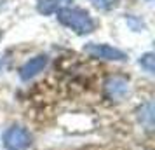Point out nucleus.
Listing matches in <instances>:
<instances>
[{
	"mask_svg": "<svg viewBox=\"0 0 155 150\" xmlns=\"http://www.w3.org/2000/svg\"><path fill=\"white\" fill-rule=\"evenodd\" d=\"M45 65H47V58L45 56L31 58V59L26 61L25 66L21 68V79L28 80V79H31V77H35L37 73H40V72L45 68Z\"/></svg>",
	"mask_w": 155,
	"mask_h": 150,
	"instance_id": "obj_5",
	"label": "nucleus"
},
{
	"mask_svg": "<svg viewBox=\"0 0 155 150\" xmlns=\"http://www.w3.org/2000/svg\"><path fill=\"white\" fill-rule=\"evenodd\" d=\"M105 91L112 100H122L129 91V84L124 77H110L105 84Z\"/></svg>",
	"mask_w": 155,
	"mask_h": 150,
	"instance_id": "obj_4",
	"label": "nucleus"
},
{
	"mask_svg": "<svg viewBox=\"0 0 155 150\" xmlns=\"http://www.w3.org/2000/svg\"><path fill=\"white\" fill-rule=\"evenodd\" d=\"M58 19L63 23L64 26L71 28L77 33H91L94 30V21L92 18L82 9H59L58 11Z\"/></svg>",
	"mask_w": 155,
	"mask_h": 150,
	"instance_id": "obj_1",
	"label": "nucleus"
},
{
	"mask_svg": "<svg viewBox=\"0 0 155 150\" xmlns=\"http://www.w3.org/2000/svg\"><path fill=\"white\" fill-rule=\"evenodd\" d=\"M91 2L94 4V7L103 9V11H108L117 5V0H91Z\"/></svg>",
	"mask_w": 155,
	"mask_h": 150,
	"instance_id": "obj_8",
	"label": "nucleus"
},
{
	"mask_svg": "<svg viewBox=\"0 0 155 150\" xmlns=\"http://www.w3.org/2000/svg\"><path fill=\"white\" fill-rule=\"evenodd\" d=\"M84 51L92 58H103V59H113V61L126 59V54L122 51L115 49L112 45H106V44H87Z\"/></svg>",
	"mask_w": 155,
	"mask_h": 150,
	"instance_id": "obj_3",
	"label": "nucleus"
},
{
	"mask_svg": "<svg viewBox=\"0 0 155 150\" xmlns=\"http://www.w3.org/2000/svg\"><path fill=\"white\" fill-rule=\"evenodd\" d=\"M4 143L9 150H26L31 143V136L25 128H11L4 136Z\"/></svg>",
	"mask_w": 155,
	"mask_h": 150,
	"instance_id": "obj_2",
	"label": "nucleus"
},
{
	"mask_svg": "<svg viewBox=\"0 0 155 150\" xmlns=\"http://www.w3.org/2000/svg\"><path fill=\"white\" fill-rule=\"evenodd\" d=\"M59 2L61 0H38L37 9H38L40 14H54V12H58Z\"/></svg>",
	"mask_w": 155,
	"mask_h": 150,
	"instance_id": "obj_6",
	"label": "nucleus"
},
{
	"mask_svg": "<svg viewBox=\"0 0 155 150\" xmlns=\"http://www.w3.org/2000/svg\"><path fill=\"white\" fill-rule=\"evenodd\" d=\"M153 59H155V58H153V54H152V52L145 54V56L140 59V65L148 72V73H152V72H153Z\"/></svg>",
	"mask_w": 155,
	"mask_h": 150,
	"instance_id": "obj_7",
	"label": "nucleus"
}]
</instances>
